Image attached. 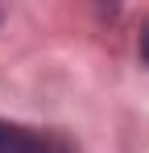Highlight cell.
Wrapping results in <instances>:
<instances>
[{
  "label": "cell",
  "instance_id": "cell-2",
  "mask_svg": "<svg viewBox=\"0 0 149 153\" xmlns=\"http://www.w3.org/2000/svg\"><path fill=\"white\" fill-rule=\"evenodd\" d=\"M141 58H145V62H149V25L141 29Z\"/></svg>",
  "mask_w": 149,
  "mask_h": 153
},
{
  "label": "cell",
  "instance_id": "cell-1",
  "mask_svg": "<svg viewBox=\"0 0 149 153\" xmlns=\"http://www.w3.org/2000/svg\"><path fill=\"white\" fill-rule=\"evenodd\" d=\"M0 153H71V145L54 132H37V128L0 120Z\"/></svg>",
  "mask_w": 149,
  "mask_h": 153
}]
</instances>
